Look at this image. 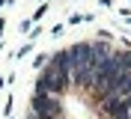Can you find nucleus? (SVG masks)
<instances>
[{
    "label": "nucleus",
    "mask_w": 131,
    "mask_h": 119,
    "mask_svg": "<svg viewBox=\"0 0 131 119\" xmlns=\"http://www.w3.org/2000/svg\"><path fill=\"white\" fill-rule=\"evenodd\" d=\"M30 119H51V116H36V113H33V116ZM60 119H63V116H60Z\"/></svg>",
    "instance_id": "nucleus-5"
},
{
    "label": "nucleus",
    "mask_w": 131,
    "mask_h": 119,
    "mask_svg": "<svg viewBox=\"0 0 131 119\" xmlns=\"http://www.w3.org/2000/svg\"><path fill=\"white\" fill-rule=\"evenodd\" d=\"M3 30H6V21H3V18H0V36H3Z\"/></svg>",
    "instance_id": "nucleus-4"
},
{
    "label": "nucleus",
    "mask_w": 131,
    "mask_h": 119,
    "mask_svg": "<svg viewBox=\"0 0 131 119\" xmlns=\"http://www.w3.org/2000/svg\"><path fill=\"white\" fill-rule=\"evenodd\" d=\"M45 12H48V6H39V9H36V12H33V18H30V21H39V18L45 15Z\"/></svg>",
    "instance_id": "nucleus-3"
},
{
    "label": "nucleus",
    "mask_w": 131,
    "mask_h": 119,
    "mask_svg": "<svg viewBox=\"0 0 131 119\" xmlns=\"http://www.w3.org/2000/svg\"><path fill=\"white\" fill-rule=\"evenodd\" d=\"M69 83H72V74L54 69V66L48 63V69L42 71L39 80H36V95H57V98H60V95L69 89Z\"/></svg>",
    "instance_id": "nucleus-1"
},
{
    "label": "nucleus",
    "mask_w": 131,
    "mask_h": 119,
    "mask_svg": "<svg viewBox=\"0 0 131 119\" xmlns=\"http://www.w3.org/2000/svg\"><path fill=\"white\" fill-rule=\"evenodd\" d=\"M33 113L36 116H51V119H60L63 116V101L57 95H33Z\"/></svg>",
    "instance_id": "nucleus-2"
}]
</instances>
